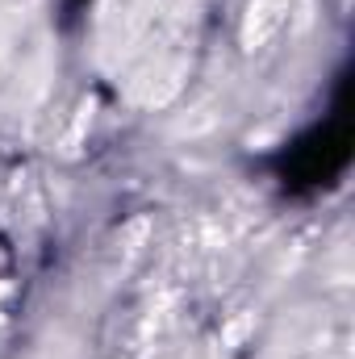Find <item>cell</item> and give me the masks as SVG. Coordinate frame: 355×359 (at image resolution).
Masks as SVG:
<instances>
[{
    "label": "cell",
    "instance_id": "6da1fadb",
    "mask_svg": "<svg viewBox=\"0 0 355 359\" xmlns=\"http://www.w3.org/2000/svg\"><path fill=\"white\" fill-rule=\"evenodd\" d=\"M347 159H351V117H347V100H339V109L326 126L309 130L305 138H297L280 155V180L293 192L326 188V184L339 180Z\"/></svg>",
    "mask_w": 355,
    "mask_h": 359
},
{
    "label": "cell",
    "instance_id": "7a4b0ae2",
    "mask_svg": "<svg viewBox=\"0 0 355 359\" xmlns=\"http://www.w3.org/2000/svg\"><path fill=\"white\" fill-rule=\"evenodd\" d=\"M84 4H88V0H67V8H72V13H76V8H84Z\"/></svg>",
    "mask_w": 355,
    "mask_h": 359
}]
</instances>
